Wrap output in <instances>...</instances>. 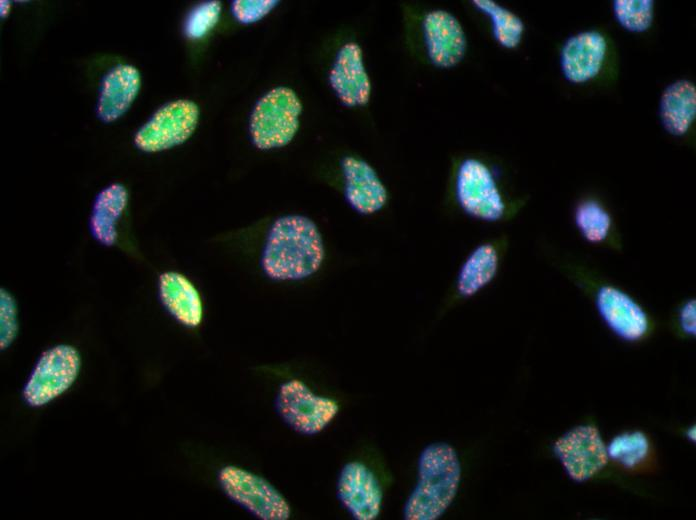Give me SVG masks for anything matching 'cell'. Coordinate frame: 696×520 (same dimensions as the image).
<instances>
[{"instance_id": "cell-1", "label": "cell", "mask_w": 696, "mask_h": 520, "mask_svg": "<svg viewBox=\"0 0 696 520\" xmlns=\"http://www.w3.org/2000/svg\"><path fill=\"white\" fill-rule=\"evenodd\" d=\"M324 258V242L317 225L305 216L287 215L272 225L261 266L273 280H300L315 274Z\"/></svg>"}, {"instance_id": "cell-2", "label": "cell", "mask_w": 696, "mask_h": 520, "mask_svg": "<svg viewBox=\"0 0 696 520\" xmlns=\"http://www.w3.org/2000/svg\"><path fill=\"white\" fill-rule=\"evenodd\" d=\"M460 480L456 450L445 442L427 445L418 459L417 481L404 505V519H439L453 502Z\"/></svg>"}, {"instance_id": "cell-3", "label": "cell", "mask_w": 696, "mask_h": 520, "mask_svg": "<svg viewBox=\"0 0 696 520\" xmlns=\"http://www.w3.org/2000/svg\"><path fill=\"white\" fill-rule=\"evenodd\" d=\"M454 197L460 210L475 220L496 223L508 211L493 170L475 157L459 162L454 175Z\"/></svg>"}, {"instance_id": "cell-4", "label": "cell", "mask_w": 696, "mask_h": 520, "mask_svg": "<svg viewBox=\"0 0 696 520\" xmlns=\"http://www.w3.org/2000/svg\"><path fill=\"white\" fill-rule=\"evenodd\" d=\"M302 104L288 87H276L255 105L250 119L253 144L262 150L279 148L291 142L299 127Z\"/></svg>"}, {"instance_id": "cell-5", "label": "cell", "mask_w": 696, "mask_h": 520, "mask_svg": "<svg viewBox=\"0 0 696 520\" xmlns=\"http://www.w3.org/2000/svg\"><path fill=\"white\" fill-rule=\"evenodd\" d=\"M80 354L70 345L49 348L37 360L23 389L25 401L33 407L48 404L59 397L78 377Z\"/></svg>"}, {"instance_id": "cell-6", "label": "cell", "mask_w": 696, "mask_h": 520, "mask_svg": "<svg viewBox=\"0 0 696 520\" xmlns=\"http://www.w3.org/2000/svg\"><path fill=\"white\" fill-rule=\"evenodd\" d=\"M198 105L178 99L160 107L134 136V144L144 152L154 153L178 146L194 133L199 121Z\"/></svg>"}, {"instance_id": "cell-7", "label": "cell", "mask_w": 696, "mask_h": 520, "mask_svg": "<svg viewBox=\"0 0 696 520\" xmlns=\"http://www.w3.org/2000/svg\"><path fill=\"white\" fill-rule=\"evenodd\" d=\"M219 482L231 500L262 520H286L290 516V506L283 495L256 474L226 466L219 473Z\"/></svg>"}, {"instance_id": "cell-8", "label": "cell", "mask_w": 696, "mask_h": 520, "mask_svg": "<svg viewBox=\"0 0 696 520\" xmlns=\"http://www.w3.org/2000/svg\"><path fill=\"white\" fill-rule=\"evenodd\" d=\"M276 409L293 430L303 435H314L325 429L339 411L337 402L313 393L298 379L280 386Z\"/></svg>"}, {"instance_id": "cell-9", "label": "cell", "mask_w": 696, "mask_h": 520, "mask_svg": "<svg viewBox=\"0 0 696 520\" xmlns=\"http://www.w3.org/2000/svg\"><path fill=\"white\" fill-rule=\"evenodd\" d=\"M554 451L568 476L583 482L597 475L608 463L607 446L592 425L574 427L559 437Z\"/></svg>"}, {"instance_id": "cell-10", "label": "cell", "mask_w": 696, "mask_h": 520, "mask_svg": "<svg viewBox=\"0 0 696 520\" xmlns=\"http://www.w3.org/2000/svg\"><path fill=\"white\" fill-rule=\"evenodd\" d=\"M594 300L602 321L618 338L637 342L649 333L651 323L647 312L626 291L613 284H602Z\"/></svg>"}, {"instance_id": "cell-11", "label": "cell", "mask_w": 696, "mask_h": 520, "mask_svg": "<svg viewBox=\"0 0 696 520\" xmlns=\"http://www.w3.org/2000/svg\"><path fill=\"white\" fill-rule=\"evenodd\" d=\"M423 39L430 62L441 69L457 66L467 50V38L462 24L451 12L435 9L422 21Z\"/></svg>"}, {"instance_id": "cell-12", "label": "cell", "mask_w": 696, "mask_h": 520, "mask_svg": "<svg viewBox=\"0 0 696 520\" xmlns=\"http://www.w3.org/2000/svg\"><path fill=\"white\" fill-rule=\"evenodd\" d=\"M337 495L357 520H374L380 513L382 488L374 473L361 462L352 461L344 465L337 482Z\"/></svg>"}, {"instance_id": "cell-13", "label": "cell", "mask_w": 696, "mask_h": 520, "mask_svg": "<svg viewBox=\"0 0 696 520\" xmlns=\"http://www.w3.org/2000/svg\"><path fill=\"white\" fill-rule=\"evenodd\" d=\"M507 246L504 239L486 240L474 246L456 272V295L468 299L489 286L500 271Z\"/></svg>"}, {"instance_id": "cell-14", "label": "cell", "mask_w": 696, "mask_h": 520, "mask_svg": "<svg viewBox=\"0 0 696 520\" xmlns=\"http://www.w3.org/2000/svg\"><path fill=\"white\" fill-rule=\"evenodd\" d=\"M329 83L347 107L364 106L369 102L371 81L357 43L348 42L339 49L329 72Z\"/></svg>"}, {"instance_id": "cell-15", "label": "cell", "mask_w": 696, "mask_h": 520, "mask_svg": "<svg viewBox=\"0 0 696 520\" xmlns=\"http://www.w3.org/2000/svg\"><path fill=\"white\" fill-rule=\"evenodd\" d=\"M606 53V39L598 31H582L570 36L560 51L563 77L572 84L594 79L603 67Z\"/></svg>"}, {"instance_id": "cell-16", "label": "cell", "mask_w": 696, "mask_h": 520, "mask_svg": "<svg viewBox=\"0 0 696 520\" xmlns=\"http://www.w3.org/2000/svg\"><path fill=\"white\" fill-rule=\"evenodd\" d=\"M344 196L350 207L362 215L374 214L385 207L388 190L376 170L365 160L345 156L341 160Z\"/></svg>"}, {"instance_id": "cell-17", "label": "cell", "mask_w": 696, "mask_h": 520, "mask_svg": "<svg viewBox=\"0 0 696 520\" xmlns=\"http://www.w3.org/2000/svg\"><path fill=\"white\" fill-rule=\"evenodd\" d=\"M141 87L140 72L131 65L113 67L103 77L97 101V115L105 123L123 116L133 104Z\"/></svg>"}, {"instance_id": "cell-18", "label": "cell", "mask_w": 696, "mask_h": 520, "mask_svg": "<svg viewBox=\"0 0 696 520\" xmlns=\"http://www.w3.org/2000/svg\"><path fill=\"white\" fill-rule=\"evenodd\" d=\"M158 288L162 304L179 323L190 328L201 323V296L186 276L178 272H165L159 277Z\"/></svg>"}, {"instance_id": "cell-19", "label": "cell", "mask_w": 696, "mask_h": 520, "mask_svg": "<svg viewBox=\"0 0 696 520\" xmlns=\"http://www.w3.org/2000/svg\"><path fill=\"white\" fill-rule=\"evenodd\" d=\"M659 118L665 131L676 137L685 135L696 118V87L687 79L676 80L663 90Z\"/></svg>"}, {"instance_id": "cell-20", "label": "cell", "mask_w": 696, "mask_h": 520, "mask_svg": "<svg viewBox=\"0 0 696 520\" xmlns=\"http://www.w3.org/2000/svg\"><path fill=\"white\" fill-rule=\"evenodd\" d=\"M128 204V191L120 183H112L96 196L90 216V232L99 243L111 246L116 242L118 223Z\"/></svg>"}, {"instance_id": "cell-21", "label": "cell", "mask_w": 696, "mask_h": 520, "mask_svg": "<svg viewBox=\"0 0 696 520\" xmlns=\"http://www.w3.org/2000/svg\"><path fill=\"white\" fill-rule=\"evenodd\" d=\"M574 224L581 238L593 246H610L613 220L609 211L597 200L585 199L574 211Z\"/></svg>"}, {"instance_id": "cell-22", "label": "cell", "mask_w": 696, "mask_h": 520, "mask_svg": "<svg viewBox=\"0 0 696 520\" xmlns=\"http://www.w3.org/2000/svg\"><path fill=\"white\" fill-rule=\"evenodd\" d=\"M472 5L489 18L495 41L506 49H515L525 31L523 20L508 8L492 0H473Z\"/></svg>"}, {"instance_id": "cell-23", "label": "cell", "mask_w": 696, "mask_h": 520, "mask_svg": "<svg viewBox=\"0 0 696 520\" xmlns=\"http://www.w3.org/2000/svg\"><path fill=\"white\" fill-rule=\"evenodd\" d=\"M649 449L646 435L633 431L615 436L607 445V454L614 462L626 468H634L646 459Z\"/></svg>"}, {"instance_id": "cell-24", "label": "cell", "mask_w": 696, "mask_h": 520, "mask_svg": "<svg viewBox=\"0 0 696 520\" xmlns=\"http://www.w3.org/2000/svg\"><path fill=\"white\" fill-rule=\"evenodd\" d=\"M612 8L618 24L629 32L643 33L653 23L654 1L652 0H615Z\"/></svg>"}, {"instance_id": "cell-25", "label": "cell", "mask_w": 696, "mask_h": 520, "mask_svg": "<svg viewBox=\"0 0 696 520\" xmlns=\"http://www.w3.org/2000/svg\"><path fill=\"white\" fill-rule=\"evenodd\" d=\"M221 14L219 1H208L196 6L188 15L185 34L190 39L205 36L218 22Z\"/></svg>"}, {"instance_id": "cell-26", "label": "cell", "mask_w": 696, "mask_h": 520, "mask_svg": "<svg viewBox=\"0 0 696 520\" xmlns=\"http://www.w3.org/2000/svg\"><path fill=\"white\" fill-rule=\"evenodd\" d=\"M17 305L14 297L6 290L0 293V344L6 349L18 333Z\"/></svg>"}, {"instance_id": "cell-27", "label": "cell", "mask_w": 696, "mask_h": 520, "mask_svg": "<svg viewBox=\"0 0 696 520\" xmlns=\"http://www.w3.org/2000/svg\"><path fill=\"white\" fill-rule=\"evenodd\" d=\"M277 3L276 0H235L231 10L237 21L250 24L266 16Z\"/></svg>"}, {"instance_id": "cell-28", "label": "cell", "mask_w": 696, "mask_h": 520, "mask_svg": "<svg viewBox=\"0 0 696 520\" xmlns=\"http://www.w3.org/2000/svg\"><path fill=\"white\" fill-rule=\"evenodd\" d=\"M678 324L682 332L689 336L696 334V301L689 299L683 303L678 312Z\"/></svg>"}, {"instance_id": "cell-29", "label": "cell", "mask_w": 696, "mask_h": 520, "mask_svg": "<svg viewBox=\"0 0 696 520\" xmlns=\"http://www.w3.org/2000/svg\"><path fill=\"white\" fill-rule=\"evenodd\" d=\"M11 9V3L10 1L7 0H1L0 1V14L2 18H5Z\"/></svg>"}]
</instances>
